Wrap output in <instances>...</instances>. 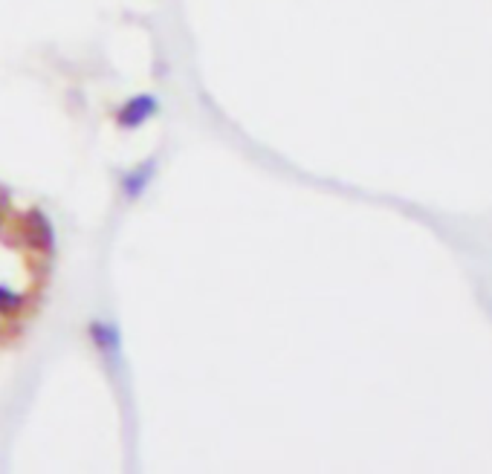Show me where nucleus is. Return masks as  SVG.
Wrapping results in <instances>:
<instances>
[{
  "mask_svg": "<svg viewBox=\"0 0 492 474\" xmlns=\"http://www.w3.org/2000/svg\"><path fill=\"white\" fill-rule=\"evenodd\" d=\"M52 263V226L30 208L18 212L0 191V344L18 336L38 310Z\"/></svg>",
  "mask_w": 492,
  "mask_h": 474,
  "instance_id": "nucleus-1",
  "label": "nucleus"
},
{
  "mask_svg": "<svg viewBox=\"0 0 492 474\" xmlns=\"http://www.w3.org/2000/svg\"><path fill=\"white\" fill-rule=\"evenodd\" d=\"M154 99L151 96H133V99L119 110V122L125 124V128H133V124L145 122L148 116L154 114Z\"/></svg>",
  "mask_w": 492,
  "mask_h": 474,
  "instance_id": "nucleus-2",
  "label": "nucleus"
}]
</instances>
